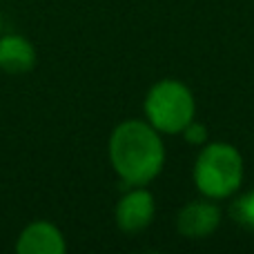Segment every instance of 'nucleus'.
Here are the masks:
<instances>
[{
    "label": "nucleus",
    "mask_w": 254,
    "mask_h": 254,
    "mask_svg": "<svg viewBox=\"0 0 254 254\" xmlns=\"http://www.w3.org/2000/svg\"><path fill=\"white\" fill-rule=\"evenodd\" d=\"M0 34H2V13H0Z\"/></svg>",
    "instance_id": "obj_10"
},
{
    "label": "nucleus",
    "mask_w": 254,
    "mask_h": 254,
    "mask_svg": "<svg viewBox=\"0 0 254 254\" xmlns=\"http://www.w3.org/2000/svg\"><path fill=\"white\" fill-rule=\"evenodd\" d=\"M179 136H183V140H185L188 145H192V147H203V145H205L207 140H210L205 123H198L196 119L190 121V123L185 125V129L181 131Z\"/></svg>",
    "instance_id": "obj_9"
},
{
    "label": "nucleus",
    "mask_w": 254,
    "mask_h": 254,
    "mask_svg": "<svg viewBox=\"0 0 254 254\" xmlns=\"http://www.w3.org/2000/svg\"><path fill=\"white\" fill-rule=\"evenodd\" d=\"M38 54L31 40L22 34H0V71L9 76L29 74L36 67Z\"/></svg>",
    "instance_id": "obj_7"
},
{
    "label": "nucleus",
    "mask_w": 254,
    "mask_h": 254,
    "mask_svg": "<svg viewBox=\"0 0 254 254\" xmlns=\"http://www.w3.org/2000/svg\"><path fill=\"white\" fill-rule=\"evenodd\" d=\"M221 219L223 214H221L219 201L205 196L194 198L185 203L176 214V232L190 241H203L221 228Z\"/></svg>",
    "instance_id": "obj_5"
},
{
    "label": "nucleus",
    "mask_w": 254,
    "mask_h": 254,
    "mask_svg": "<svg viewBox=\"0 0 254 254\" xmlns=\"http://www.w3.org/2000/svg\"><path fill=\"white\" fill-rule=\"evenodd\" d=\"M156 201L149 185H129L127 192L116 201L114 221L121 232L138 234L154 223Z\"/></svg>",
    "instance_id": "obj_4"
},
{
    "label": "nucleus",
    "mask_w": 254,
    "mask_h": 254,
    "mask_svg": "<svg viewBox=\"0 0 254 254\" xmlns=\"http://www.w3.org/2000/svg\"><path fill=\"white\" fill-rule=\"evenodd\" d=\"M67 241L63 230L52 221H31L16 239L18 254H65Z\"/></svg>",
    "instance_id": "obj_6"
},
{
    "label": "nucleus",
    "mask_w": 254,
    "mask_h": 254,
    "mask_svg": "<svg viewBox=\"0 0 254 254\" xmlns=\"http://www.w3.org/2000/svg\"><path fill=\"white\" fill-rule=\"evenodd\" d=\"M110 165L129 185H149L161 176L167 161L163 134L145 119H127L112 129L107 140Z\"/></svg>",
    "instance_id": "obj_1"
},
{
    "label": "nucleus",
    "mask_w": 254,
    "mask_h": 254,
    "mask_svg": "<svg viewBox=\"0 0 254 254\" xmlns=\"http://www.w3.org/2000/svg\"><path fill=\"white\" fill-rule=\"evenodd\" d=\"M143 116L163 136H179L196 119V98L179 78H161L143 98Z\"/></svg>",
    "instance_id": "obj_3"
},
{
    "label": "nucleus",
    "mask_w": 254,
    "mask_h": 254,
    "mask_svg": "<svg viewBox=\"0 0 254 254\" xmlns=\"http://www.w3.org/2000/svg\"><path fill=\"white\" fill-rule=\"evenodd\" d=\"M246 179V161L228 140H207L194 158L192 181L201 196L212 201L232 198Z\"/></svg>",
    "instance_id": "obj_2"
},
{
    "label": "nucleus",
    "mask_w": 254,
    "mask_h": 254,
    "mask_svg": "<svg viewBox=\"0 0 254 254\" xmlns=\"http://www.w3.org/2000/svg\"><path fill=\"white\" fill-rule=\"evenodd\" d=\"M234 201H232V207H230V214L232 219L237 221L241 228L250 230L254 232V188L248 190L243 194H234Z\"/></svg>",
    "instance_id": "obj_8"
}]
</instances>
